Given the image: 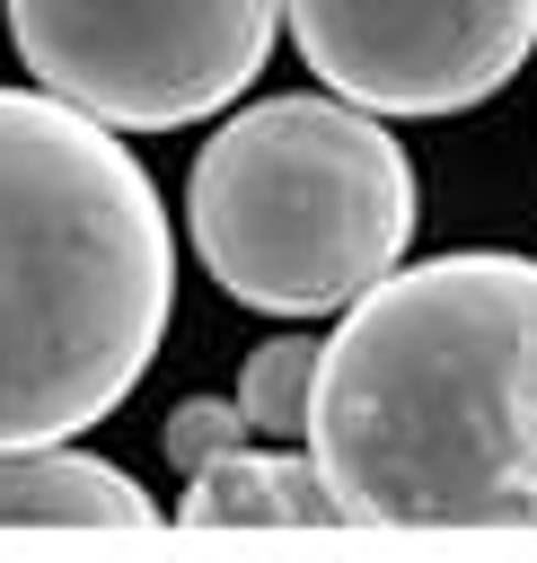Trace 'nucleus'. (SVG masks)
Wrapping results in <instances>:
<instances>
[{
	"label": "nucleus",
	"mask_w": 537,
	"mask_h": 563,
	"mask_svg": "<svg viewBox=\"0 0 537 563\" xmlns=\"http://www.w3.org/2000/svg\"><path fill=\"white\" fill-rule=\"evenodd\" d=\"M308 457L343 528H537V264L370 282L317 361Z\"/></svg>",
	"instance_id": "obj_1"
},
{
	"label": "nucleus",
	"mask_w": 537,
	"mask_h": 563,
	"mask_svg": "<svg viewBox=\"0 0 537 563\" xmlns=\"http://www.w3.org/2000/svg\"><path fill=\"white\" fill-rule=\"evenodd\" d=\"M176 299V238L114 123L0 88V449L106 422Z\"/></svg>",
	"instance_id": "obj_2"
},
{
	"label": "nucleus",
	"mask_w": 537,
	"mask_h": 563,
	"mask_svg": "<svg viewBox=\"0 0 537 563\" xmlns=\"http://www.w3.org/2000/svg\"><path fill=\"white\" fill-rule=\"evenodd\" d=\"M185 220L229 299L282 317L352 308L414 238V158L352 97H264L202 141Z\"/></svg>",
	"instance_id": "obj_3"
},
{
	"label": "nucleus",
	"mask_w": 537,
	"mask_h": 563,
	"mask_svg": "<svg viewBox=\"0 0 537 563\" xmlns=\"http://www.w3.org/2000/svg\"><path fill=\"white\" fill-rule=\"evenodd\" d=\"M291 0H9L18 62L114 132L220 114L273 53Z\"/></svg>",
	"instance_id": "obj_4"
},
{
	"label": "nucleus",
	"mask_w": 537,
	"mask_h": 563,
	"mask_svg": "<svg viewBox=\"0 0 537 563\" xmlns=\"http://www.w3.org/2000/svg\"><path fill=\"white\" fill-rule=\"evenodd\" d=\"M291 35L370 114H458L528 62L537 0H291Z\"/></svg>",
	"instance_id": "obj_5"
},
{
	"label": "nucleus",
	"mask_w": 537,
	"mask_h": 563,
	"mask_svg": "<svg viewBox=\"0 0 537 563\" xmlns=\"http://www.w3.org/2000/svg\"><path fill=\"white\" fill-rule=\"evenodd\" d=\"M0 528H123V537H141V528H158V510L123 466L44 440V449H0Z\"/></svg>",
	"instance_id": "obj_6"
},
{
	"label": "nucleus",
	"mask_w": 537,
	"mask_h": 563,
	"mask_svg": "<svg viewBox=\"0 0 537 563\" xmlns=\"http://www.w3.org/2000/svg\"><path fill=\"white\" fill-rule=\"evenodd\" d=\"M176 528L194 537H220V528H343L317 457H291V449H229L220 466L185 475V501H176Z\"/></svg>",
	"instance_id": "obj_7"
},
{
	"label": "nucleus",
	"mask_w": 537,
	"mask_h": 563,
	"mask_svg": "<svg viewBox=\"0 0 537 563\" xmlns=\"http://www.w3.org/2000/svg\"><path fill=\"white\" fill-rule=\"evenodd\" d=\"M317 361L326 343H299V334H273L264 352H246V378H238V405L264 440H308V405H317Z\"/></svg>",
	"instance_id": "obj_8"
},
{
	"label": "nucleus",
	"mask_w": 537,
	"mask_h": 563,
	"mask_svg": "<svg viewBox=\"0 0 537 563\" xmlns=\"http://www.w3.org/2000/svg\"><path fill=\"white\" fill-rule=\"evenodd\" d=\"M246 405H220V396H185L176 413H167V466L176 475H202V466H220L229 449H246Z\"/></svg>",
	"instance_id": "obj_9"
}]
</instances>
